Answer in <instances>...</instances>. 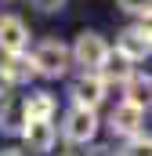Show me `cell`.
<instances>
[{
  "instance_id": "9c48e42d",
  "label": "cell",
  "mask_w": 152,
  "mask_h": 156,
  "mask_svg": "<svg viewBox=\"0 0 152 156\" xmlns=\"http://www.w3.org/2000/svg\"><path fill=\"white\" fill-rule=\"evenodd\" d=\"M33 76H36V73H33V66H29V51H18V55H4V62H0V80H4L7 87L29 83Z\"/></svg>"
},
{
  "instance_id": "2e32d148",
  "label": "cell",
  "mask_w": 152,
  "mask_h": 156,
  "mask_svg": "<svg viewBox=\"0 0 152 156\" xmlns=\"http://www.w3.org/2000/svg\"><path fill=\"white\" fill-rule=\"evenodd\" d=\"M33 7L43 11V15H54V11H62V7H65V0H33Z\"/></svg>"
},
{
  "instance_id": "7c38bea8",
  "label": "cell",
  "mask_w": 152,
  "mask_h": 156,
  "mask_svg": "<svg viewBox=\"0 0 152 156\" xmlns=\"http://www.w3.org/2000/svg\"><path fill=\"white\" fill-rule=\"evenodd\" d=\"M22 123H26V109H22V98H4L0 102V131H22Z\"/></svg>"
},
{
  "instance_id": "7a4b0ae2",
  "label": "cell",
  "mask_w": 152,
  "mask_h": 156,
  "mask_svg": "<svg viewBox=\"0 0 152 156\" xmlns=\"http://www.w3.org/2000/svg\"><path fill=\"white\" fill-rule=\"evenodd\" d=\"M109 40L102 37V33H94V29H83L76 44L69 47V58H73V66H80L83 73H98L102 66H105V58H109Z\"/></svg>"
},
{
  "instance_id": "4fadbf2b",
  "label": "cell",
  "mask_w": 152,
  "mask_h": 156,
  "mask_svg": "<svg viewBox=\"0 0 152 156\" xmlns=\"http://www.w3.org/2000/svg\"><path fill=\"white\" fill-rule=\"evenodd\" d=\"M149 73H138L134 69V76L123 83V91H127V102H134V105H141V109H149Z\"/></svg>"
},
{
  "instance_id": "5bb4252c",
  "label": "cell",
  "mask_w": 152,
  "mask_h": 156,
  "mask_svg": "<svg viewBox=\"0 0 152 156\" xmlns=\"http://www.w3.org/2000/svg\"><path fill=\"white\" fill-rule=\"evenodd\" d=\"M123 156H152V142L145 131H138V134H130L127 138V145H123Z\"/></svg>"
},
{
  "instance_id": "8992f818",
  "label": "cell",
  "mask_w": 152,
  "mask_h": 156,
  "mask_svg": "<svg viewBox=\"0 0 152 156\" xmlns=\"http://www.w3.org/2000/svg\"><path fill=\"white\" fill-rule=\"evenodd\" d=\"M69 94H73V105L98 109V105L109 98V87H105V80L98 76V73H80V76L73 80V87H69Z\"/></svg>"
},
{
  "instance_id": "8fae6325",
  "label": "cell",
  "mask_w": 152,
  "mask_h": 156,
  "mask_svg": "<svg viewBox=\"0 0 152 156\" xmlns=\"http://www.w3.org/2000/svg\"><path fill=\"white\" fill-rule=\"evenodd\" d=\"M22 109H26V120H54L58 102H54L51 91H29L22 98Z\"/></svg>"
},
{
  "instance_id": "277c9868",
  "label": "cell",
  "mask_w": 152,
  "mask_h": 156,
  "mask_svg": "<svg viewBox=\"0 0 152 156\" xmlns=\"http://www.w3.org/2000/svg\"><path fill=\"white\" fill-rule=\"evenodd\" d=\"M116 51L123 55V58H130V62H145L152 55V33H149V22L145 18H138L134 26H127L119 37H116Z\"/></svg>"
},
{
  "instance_id": "52a82bcc",
  "label": "cell",
  "mask_w": 152,
  "mask_h": 156,
  "mask_svg": "<svg viewBox=\"0 0 152 156\" xmlns=\"http://www.w3.org/2000/svg\"><path fill=\"white\" fill-rule=\"evenodd\" d=\"M109 131H112V134H119V138H130V134L145 131V109L123 98L112 113H109Z\"/></svg>"
},
{
  "instance_id": "3957f363",
  "label": "cell",
  "mask_w": 152,
  "mask_h": 156,
  "mask_svg": "<svg viewBox=\"0 0 152 156\" xmlns=\"http://www.w3.org/2000/svg\"><path fill=\"white\" fill-rule=\"evenodd\" d=\"M98 134V109H87V105H73L65 120H62V138L73 142V145H91Z\"/></svg>"
},
{
  "instance_id": "30bf717a",
  "label": "cell",
  "mask_w": 152,
  "mask_h": 156,
  "mask_svg": "<svg viewBox=\"0 0 152 156\" xmlns=\"http://www.w3.org/2000/svg\"><path fill=\"white\" fill-rule=\"evenodd\" d=\"M134 69H138V62H130V58H123L119 51H109V58H105V66L98 69V76L105 80V87H112V83H127V80L134 76Z\"/></svg>"
},
{
  "instance_id": "9a60e30c",
  "label": "cell",
  "mask_w": 152,
  "mask_h": 156,
  "mask_svg": "<svg viewBox=\"0 0 152 156\" xmlns=\"http://www.w3.org/2000/svg\"><path fill=\"white\" fill-rule=\"evenodd\" d=\"M116 4H119V11H127V15L149 22V4H152V0H116Z\"/></svg>"
},
{
  "instance_id": "5b68a950",
  "label": "cell",
  "mask_w": 152,
  "mask_h": 156,
  "mask_svg": "<svg viewBox=\"0 0 152 156\" xmlns=\"http://www.w3.org/2000/svg\"><path fill=\"white\" fill-rule=\"evenodd\" d=\"M18 134L26 138L29 153H36V156L54 153V145H58V127H54V120H26Z\"/></svg>"
},
{
  "instance_id": "ba28073f",
  "label": "cell",
  "mask_w": 152,
  "mask_h": 156,
  "mask_svg": "<svg viewBox=\"0 0 152 156\" xmlns=\"http://www.w3.org/2000/svg\"><path fill=\"white\" fill-rule=\"evenodd\" d=\"M0 51L4 55L29 51V26L18 15H0Z\"/></svg>"
},
{
  "instance_id": "e0dca14e",
  "label": "cell",
  "mask_w": 152,
  "mask_h": 156,
  "mask_svg": "<svg viewBox=\"0 0 152 156\" xmlns=\"http://www.w3.org/2000/svg\"><path fill=\"white\" fill-rule=\"evenodd\" d=\"M0 156H26L22 149H0Z\"/></svg>"
},
{
  "instance_id": "6da1fadb",
  "label": "cell",
  "mask_w": 152,
  "mask_h": 156,
  "mask_svg": "<svg viewBox=\"0 0 152 156\" xmlns=\"http://www.w3.org/2000/svg\"><path fill=\"white\" fill-rule=\"evenodd\" d=\"M29 66H33L36 76H47V80L65 76L69 66H73V58H69V44H62V40H54V37L40 40L36 47H33V55H29Z\"/></svg>"
}]
</instances>
